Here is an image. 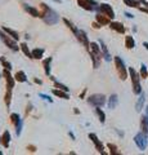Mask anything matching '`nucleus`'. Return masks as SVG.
Segmentation results:
<instances>
[{"label": "nucleus", "instance_id": "obj_30", "mask_svg": "<svg viewBox=\"0 0 148 155\" xmlns=\"http://www.w3.org/2000/svg\"><path fill=\"white\" fill-rule=\"evenodd\" d=\"M96 112H97V115L99 116V120H101V123H104V120H106V115H104V112L102 111L99 107H97V109H96Z\"/></svg>", "mask_w": 148, "mask_h": 155}, {"label": "nucleus", "instance_id": "obj_41", "mask_svg": "<svg viewBox=\"0 0 148 155\" xmlns=\"http://www.w3.org/2000/svg\"><path fill=\"white\" fill-rule=\"evenodd\" d=\"M143 45H144V47H146V48H147V49H148V43H144V44H143Z\"/></svg>", "mask_w": 148, "mask_h": 155}, {"label": "nucleus", "instance_id": "obj_20", "mask_svg": "<svg viewBox=\"0 0 148 155\" xmlns=\"http://www.w3.org/2000/svg\"><path fill=\"white\" fill-rule=\"evenodd\" d=\"M16 80H18V82H21V83L27 82V76H26V74H24L23 71H18V72L16 74Z\"/></svg>", "mask_w": 148, "mask_h": 155}, {"label": "nucleus", "instance_id": "obj_19", "mask_svg": "<svg viewBox=\"0 0 148 155\" xmlns=\"http://www.w3.org/2000/svg\"><path fill=\"white\" fill-rule=\"evenodd\" d=\"M1 141H3V145H4V147H8V146H9V143H10V133H9L8 131L4 132Z\"/></svg>", "mask_w": 148, "mask_h": 155}, {"label": "nucleus", "instance_id": "obj_7", "mask_svg": "<svg viewBox=\"0 0 148 155\" xmlns=\"http://www.w3.org/2000/svg\"><path fill=\"white\" fill-rule=\"evenodd\" d=\"M134 141H135V143L138 145V147L140 150H144L147 147V136L144 135H142V133H138L135 137H134Z\"/></svg>", "mask_w": 148, "mask_h": 155}, {"label": "nucleus", "instance_id": "obj_8", "mask_svg": "<svg viewBox=\"0 0 148 155\" xmlns=\"http://www.w3.org/2000/svg\"><path fill=\"white\" fill-rule=\"evenodd\" d=\"M0 36H1V39H3V41H4L5 43V45H8V47L12 49V51H18V47H17V44H16V41H14V39H9L8 36H6V35L4 34V31H3L1 34H0Z\"/></svg>", "mask_w": 148, "mask_h": 155}, {"label": "nucleus", "instance_id": "obj_27", "mask_svg": "<svg viewBox=\"0 0 148 155\" xmlns=\"http://www.w3.org/2000/svg\"><path fill=\"white\" fill-rule=\"evenodd\" d=\"M43 54H44V49H34V51H32V57L34 58H41V57H43Z\"/></svg>", "mask_w": 148, "mask_h": 155}, {"label": "nucleus", "instance_id": "obj_29", "mask_svg": "<svg viewBox=\"0 0 148 155\" xmlns=\"http://www.w3.org/2000/svg\"><path fill=\"white\" fill-rule=\"evenodd\" d=\"M97 21L99 22L101 25H106V23H110V20H108V17L106 18V17L101 16V14H97Z\"/></svg>", "mask_w": 148, "mask_h": 155}, {"label": "nucleus", "instance_id": "obj_40", "mask_svg": "<svg viewBox=\"0 0 148 155\" xmlns=\"http://www.w3.org/2000/svg\"><path fill=\"white\" fill-rule=\"evenodd\" d=\"M146 116H147V118H148V107L146 109Z\"/></svg>", "mask_w": 148, "mask_h": 155}, {"label": "nucleus", "instance_id": "obj_36", "mask_svg": "<svg viewBox=\"0 0 148 155\" xmlns=\"http://www.w3.org/2000/svg\"><path fill=\"white\" fill-rule=\"evenodd\" d=\"M40 97H43L44 100H47V101H49V102H53V100L49 96H47V94H43V93H40Z\"/></svg>", "mask_w": 148, "mask_h": 155}, {"label": "nucleus", "instance_id": "obj_14", "mask_svg": "<svg viewBox=\"0 0 148 155\" xmlns=\"http://www.w3.org/2000/svg\"><path fill=\"white\" fill-rule=\"evenodd\" d=\"M99 44H101V49H102V52H103V57H104V59H106L107 62H110V61H111V56H110V53H108L106 44H104L102 40L99 41Z\"/></svg>", "mask_w": 148, "mask_h": 155}, {"label": "nucleus", "instance_id": "obj_16", "mask_svg": "<svg viewBox=\"0 0 148 155\" xmlns=\"http://www.w3.org/2000/svg\"><path fill=\"white\" fill-rule=\"evenodd\" d=\"M3 31H4L5 34H8V35H10V36H12L13 39H14V40H18L19 39V35H18V33H16L14 30H12V29H8V27H3Z\"/></svg>", "mask_w": 148, "mask_h": 155}, {"label": "nucleus", "instance_id": "obj_28", "mask_svg": "<svg viewBox=\"0 0 148 155\" xmlns=\"http://www.w3.org/2000/svg\"><path fill=\"white\" fill-rule=\"evenodd\" d=\"M124 3L128 7H131V8H135V7H138V4H139L138 0H124Z\"/></svg>", "mask_w": 148, "mask_h": 155}, {"label": "nucleus", "instance_id": "obj_25", "mask_svg": "<svg viewBox=\"0 0 148 155\" xmlns=\"http://www.w3.org/2000/svg\"><path fill=\"white\" fill-rule=\"evenodd\" d=\"M22 125H23L22 119L18 118V120L16 122V133H17V136H19L21 132H22Z\"/></svg>", "mask_w": 148, "mask_h": 155}, {"label": "nucleus", "instance_id": "obj_24", "mask_svg": "<svg viewBox=\"0 0 148 155\" xmlns=\"http://www.w3.org/2000/svg\"><path fill=\"white\" fill-rule=\"evenodd\" d=\"M125 43H126V48H129V49H131V48L135 47V41H134V39L131 36H126Z\"/></svg>", "mask_w": 148, "mask_h": 155}, {"label": "nucleus", "instance_id": "obj_32", "mask_svg": "<svg viewBox=\"0 0 148 155\" xmlns=\"http://www.w3.org/2000/svg\"><path fill=\"white\" fill-rule=\"evenodd\" d=\"M63 21H65V23L67 25V26H68L70 27V29H71L72 31H73V33H76V31H77V29H76V27L75 26H73V25L71 23V22H68V20H63Z\"/></svg>", "mask_w": 148, "mask_h": 155}, {"label": "nucleus", "instance_id": "obj_33", "mask_svg": "<svg viewBox=\"0 0 148 155\" xmlns=\"http://www.w3.org/2000/svg\"><path fill=\"white\" fill-rule=\"evenodd\" d=\"M147 67L144 65H142V69H140V75H142V78H147Z\"/></svg>", "mask_w": 148, "mask_h": 155}, {"label": "nucleus", "instance_id": "obj_26", "mask_svg": "<svg viewBox=\"0 0 148 155\" xmlns=\"http://www.w3.org/2000/svg\"><path fill=\"white\" fill-rule=\"evenodd\" d=\"M53 93L55 94V96H58V97H62V98H65V100H68L70 96L67 94V92L65 91V92H62V91H58V89H54L53 91Z\"/></svg>", "mask_w": 148, "mask_h": 155}, {"label": "nucleus", "instance_id": "obj_38", "mask_svg": "<svg viewBox=\"0 0 148 155\" xmlns=\"http://www.w3.org/2000/svg\"><path fill=\"white\" fill-rule=\"evenodd\" d=\"M125 16L128 17V18H133V17H134L133 14H130V13H125Z\"/></svg>", "mask_w": 148, "mask_h": 155}, {"label": "nucleus", "instance_id": "obj_21", "mask_svg": "<svg viewBox=\"0 0 148 155\" xmlns=\"http://www.w3.org/2000/svg\"><path fill=\"white\" fill-rule=\"evenodd\" d=\"M50 63H52V57H49L44 61V69H45V74L47 75H50Z\"/></svg>", "mask_w": 148, "mask_h": 155}, {"label": "nucleus", "instance_id": "obj_1", "mask_svg": "<svg viewBox=\"0 0 148 155\" xmlns=\"http://www.w3.org/2000/svg\"><path fill=\"white\" fill-rule=\"evenodd\" d=\"M41 5H43V8L45 9V12L43 14V18L45 21V23H48V25H55L59 21V16L52 8H49V7H47L45 4H41Z\"/></svg>", "mask_w": 148, "mask_h": 155}, {"label": "nucleus", "instance_id": "obj_9", "mask_svg": "<svg viewBox=\"0 0 148 155\" xmlns=\"http://www.w3.org/2000/svg\"><path fill=\"white\" fill-rule=\"evenodd\" d=\"M98 9H99L103 14L107 16L108 18H115V13H114V10H112V8H111V5H108V4H101Z\"/></svg>", "mask_w": 148, "mask_h": 155}, {"label": "nucleus", "instance_id": "obj_34", "mask_svg": "<svg viewBox=\"0 0 148 155\" xmlns=\"http://www.w3.org/2000/svg\"><path fill=\"white\" fill-rule=\"evenodd\" d=\"M18 118H21V116H19L18 114H12V115H10V119H12V122H13V123H16L17 120H18Z\"/></svg>", "mask_w": 148, "mask_h": 155}, {"label": "nucleus", "instance_id": "obj_35", "mask_svg": "<svg viewBox=\"0 0 148 155\" xmlns=\"http://www.w3.org/2000/svg\"><path fill=\"white\" fill-rule=\"evenodd\" d=\"M1 62H3V65L5 66V69H8V70H10V69H12V65H10L9 62H5V61H4V59H3V58H1Z\"/></svg>", "mask_w": 148, "mask_h": 155}, {"label": "nucleus", "instance_id": "obj_17", "mask_svg": "<svg viewBox=\"0 0 148 155\" xmlns=\"http://www.w3.org/2000/svg\"><path fill=\"white\" fill-rule=\"evenodd\" d=\"M117 102H119V98H117V94H112L110 97V101H108V107L110 109H115L117 106Z\"/></svg>", "mask_w": 148, "mask_h": 155}, {"label": "nucleus", "instance_id": "obj_6", "mask_svg": "<svg viewBox=\"0 0 148 155\" xmlns=\"http://www.w3.org/2000/svg\"><path fill=\"white\" fill-rule=\"evenodd\" d=\"M79 5L86 10H94V9L99 8L94 0H79Z\"/></svg>", "mask_w": 148, "mask_h": 155}, {"label": "nucleus", "instance_id": "obj_39", "mask_svg": "<svg viewBox=\"0 0 148 155\" xmlns=\"http://www.w3.org/2000/svg\"><path fill=\"white\" fill-rule=\"evenodd\" d=\"M140 10H142V12H144V13H148V9H146V8H140Z\"/></svg>", "mask_w": 148, "mask_h": 155}, {"label": "nucleus", "instance_id": "obj_3", "mask_svg": "<svg viewBox=\"0 0 148 155\" xmlns=\"http://www.w3.org/2000/svg\"><path fill=\"white\" fill-rule=\"evenodd\" d=\"M129 72H130V76H131V80H133V91L135 94H139L142 93V88H140V84H139V75L138 72L135 71L133 67L129 69Z\"/></svg>", "mask_w": 148, "mask_h": 155}, {"label": "nucleus", "instance_id": "obj_37", "mask_svg": "<svg viewBox=\"0 0 148 155\" xmlns=\"http://www.w3.org/2000/svg\"><path fill=\"white\" fill-rule=\"evenodd\" d=\"M108 147H110V149L112 150V153H115V154H116V147H115L114 145H111V143H110V145H108Z\"/></svg>", "mask_w": 148, "mask_h": 155}, {"label": "nucleus", "instance_id": "obj_10", "mask_svg": "<svg viewBox=\"0 0 148 155\" xmlns=\"http://www.w3.org/2000/svg\"><path fill=\"white\" fill-rule=\"evenodd\" d=\"M75 35H76L77 39H79V40L81 41V43H83L84 45H85L86 48L89 47V41H88V36H86V34L84 33L83 30H77L76 33H75Z\"/></svg>", "mask_w": 148, "mask_h": 155}, {"label": "nucleus", "instance_id": "obj_31", "mask_svg": "<svg viewBox=\"0 0 148 155\" xmlns=\"http://www.w3.org/2000/svg\"><path fill=\"white\" fill-rule=\"evenodd\" d=\"M54 83H55V87H58L59 89H62V91H66V92H68V88H67L66 85H63V84L58 83V82H55V80H54Z\"/></svg>", "mask_w": 148, "mask_h": 155}, {"label": "nucleus", "instance_id": "obj_18", "mask_svg": "<svg viewBox=\"0 0 148 155\" xmlns=\"http://www.w3.org/2000/svg\"><path fill=\"white\" fill-rule=\"evenodd\" d=\"M142 131H143L144 135L148 137V118L146 115L142 118Z\"/></svg>", "mask_w": 148, "mask_h": 155}, {"label": "nucleus", "instance_id": "obj_11", "mask_svg": "<svg viewBox=\"0 0 148 155\" xmlns=\"http://www.w3.org/2000/svg\"><path fill=\"white\" fill-rule=\"evenodd\" d=\"M4 76H5V79H6V87H8V91H9V92H12V88L14 87V80H13V78H12V75H10V72L8 71V69L4 71Z\"/></svg>", "mask_w": 148, "mask_h": 155}, {"label": "nucleus", "instance_id": "obj_5", "mask_svg": "<svg viewBox=\"0 0 148 155\" xmlns=\"http://www.w3.org/2000/svg\"><path fill=\"white\" fill-rule=\"evenodd\" d=\"M115 62H116V67H117L119 75L122 80L126 79V69H125V63L120 57H115Z\"/></svg>", "mask_w": 148, "mask_h": 155}, {"label": "nucleus", "instance_id": "obj_13", "mask_svg": "<svg viewBox=\"0 0 148 155\" xmlns=\"http://www.w3.org/2000/svg\"><path fill=\"white\" fill-rule=\"evenodd\" d=\"M24 9L27 10V12L30 13L32 17H43V14H41L40 12H39L37 9H35L34 7H30V5H24Z\"/></svg>", "mask_w": 148, "mask_h": 155}, {"label": "nucleus", "instance_id": "obj_23", "mask_svg": "<svg viewBox=\"0 0 148 155\" xmlns=\"http://www.w3.org/2000/svg\"><path fill=\"white\" fill-rule=\"evenodd\" d=\"M21 49H22L23 53L26 54L27 57L34 58V57H32V52H30V49H29V47H27V44H26V43H22V44H21Z\"/></svg>", "mask_w": 148, "mask_h": 155}, {"label": "nucleus", "instance_id": "obj_22", "mask_svg": "<svg viewBox=\"0 0 148 155\" xmlns=\"http://www.w3.org/2000/svg\"><path fill=\"white\" fill-rule=\"evenodd\" d=\"M144 100H146V96H144V93H142V94H140V97H139V100H138V102H137V105H135L137 111H140V110H142V106H143V104H144Z\"/></svg>", "mask_w": 148, "mask_h": 155}, {"label": "nucleus", "instance_id": "obj_15", "mask_svg": "<svg viewBox=\"0 0 148 155\" xmlns=\"http://www.w3.org/2000/svg\"><path fill=\"white\" fill-rule=\"evenodd\" d=\"M111 29H114V30H116L117 33H120V34H124L125 33V27L122 26L120 22H111Z\"/></svg>", "mask_w": 148, "mask_h": 155}, {"label": "nucleus", "instance_id": "obj_2", "mask_svg": "<svg viewBox=\"0 0 148 155\" xmlns=\"http://www.w3.org/2000/svg\"><path fill=\"white\" fill-rule=\"evenodd\" d=\"M90 56H91V59H93V63H94V67H98L99 65V61L102 58V53H101V49L98 47L97 43H90Z\"/></svg>", "mask_w": 148, "mask_h": 155}, {"label": "nucleus", "instance_id": "obj_12", "mask_svg": "<svg viewBox=\"0 0 148 155\" xmlns=\"http://www.w3.org/2000/svg\"><path fill=\"white\" fill-rule=\"evenodd\" d=\"M89 138L94 142V145H96L97 150L99 151V153H103V145H102V143H101V141L98 140L97 135H94V133H89Z\"/></svg>", "mask_w": 148, "mask_h": 155}, {"label": "nucleus", "instance_id": "obj_4", "mask_svg": "<svg viewBox=\"0 0 148 155\" xmlns=\"http://www.w3.org/2000/svg\"><path fill=\"white\" fill-rule=\"evenodd\" d=\"M88 102L96 107H101L106 104V97L103 94H93V96H90L88 98Z\"/></svg>", "mask_w": 148, "mask_h": 155}]
</instances>
